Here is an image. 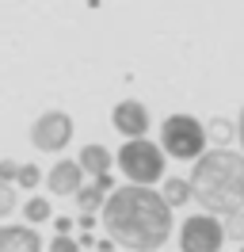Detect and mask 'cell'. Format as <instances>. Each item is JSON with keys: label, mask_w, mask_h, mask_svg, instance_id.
I'll use <instances>...</instances> for the list:
<instances>
[{"label": "cell", "mask_w": 244, "mask_h": 252, "mask_svg": "<svg viewBox=\"0 0 244 252\" xmlns=\"http://www.w3.org/2000/svg\"><path fill=\"white\" fill-rule=\"evenodd\" d=\"M99 225L126 252H160L172 237V206L164 195L141 184H122L107 195L99 210Z\"/></svg>", "instance_id": "6da1fadb"}, {"label": "cell", "mask_w": 244, "mask_h": 252, "mask_svg": "<svg viewBox=\"0 0 244 252\" xmlns=\"http://www.w3.org/2000/svg\"><path fill=\"white\" fill-rule=\"evenodd\" d=\"M187 180H191V199L206 214L225 218L233 210H244V153L206 149L202 157H195Z\"/></svg>", "instance_id": "7a4b0ae2"}, {"label": "cell", "mask_w": 244, "mask_h": 252, "mask_svg": "<svg viewBox=\"0 0 244 252\" xmlns=\"http://www.w3.org/2000/svg\"><path fill=\"white\" fill-rule=\"evenodd\" d=\"M115 164L130 184H141V188H152L164 180V149L152 145L149 138H126L122 149L115 153Z\"/></svg>", "instance_id": "3957f363"}, {"label": "cell", "mask_w": 244, "mask_h": 252, "mask_svg": "<svg viewBox=\"0 0 244 252\" xmlns=\"http://www.w3.org/2000/svg\"><path fill=\"white\" fill-rule=\"evenodd\" d=\"M206 123H198L195 115H168L160 123V149L176 160H195L206 153Z\"/></svg>", "instance_id": "277c9868"}, {"label": "cell", "mask_w": 244, "mask_h": 252, "mask_svg": "<svg viewBox=\"0 0 244 252\" xmlns=\"http://www.w3.org/2000/svg\"><path fill=\"white\" fill-rule=\"evenodd\" d=\"M73 134H76V126H73V115L69 111H42L34 123H30V145L38 149V153H61L65 145L73 142Z\"/></svg>", "instance_id": "5b68a950"}, {"label": "cell", "mask_w": 244, "mask_h": 252, "mask_svg": "<svg viewBox=\"0 0 244 252\" xmlns=\"http://www.w3.org/2000/svg\"><path fill=\"white\" fill-rule=\"evenodd\" d=\"M225 229L217 214H187L180 225V252H221Z\"/></svg>", "instance_id": "8992f818"}, {"label": "cell", "mask_w": 244, "mask_h": 252, "mask_svg": "<svg viewBox=\"0 0 244 252\" xmlns=\"http://www.w3.org/2000/svg\"><path fill=\"white\" fill-rule=\"evenodd\" d=\"M149 107L141 99H122L111 107V126L119 130L122 138H145L149 134Z\"/></svg>", "instance_id": "52a82bcc"}, {"label": "cell", "mask_w": 244, "mask_h": 252, "mask_svg": "<svg viewBox=\"0 0 244 252\" xmlns=\"http://www.w3.org/2000/svg\"><path fill=\"white\" fill-rule=\"evenodd\" d=\"M42 180H46V188H50V195H69V199H73L76 191H80V184H84V168H80L76 160L61 157Z\"/></svg>", "instance_id": "ba28073f"}, {"label": "cell", "mask_w": 244, "mask_h": 252, "mask_svg": "<svg viewBox=\"0 0 244 252\" xmlns=\"http://www.w3.org/2000/svg\"><path fill=\"white\" fill-rule=\"evenodd\" d=\"M111 191H115V176L103 172V176H92V184H80V191H76L73 199H76V206H80L84 214H99Z\"/></svg>", "instance_id": "9c48e42d"}, {"label": "cell", "mask_w": 244, "mask_h": 252, "mask_svg": "<svg viewBox=\"0 0 244 252\" xmlns=\"http://www.w3.org/2000/svg\"><path fill=\"white\" fill-rule=\"evenodd\" d=\"M42 237L34 225H0V252H42Z\"/></svg>", "instance_id": "30bf717a"}, {"label": "cell", "mask_w": 244, "mask_h": 252, "mask_svg": "<svg viewBox=\"0 0 244 252\" xmlns=\"http://www.w3.org/2000/svg\"><path fill=\"white\" fill-rule=\"evenodd\" d=\"M76 164L84 168V176H103V172H111V164H115V153H111L107 145L92 142V145H84V149H80Z\"/></svg>", "instance_id": "8fae6325"}, {"label": "cell", "mask_w": 244, "mask_h": 252, "mask_svg": "<svg viewBox=\"0 0 244 252\" xmlns=\"http://www.w3.org/2000/svg\"><path fill=\"white\" fill-rule=\"evenodd\" d=\"M160 195H164V203L176 210V206H187L191 203V180H183V176H168L164 188H160Z\"/></svg>", "instance_id": "7c38bea8"}, {"label": "cell", "mask_w": 244, "mask_h": 252, "mask_svg": "<svg viewBox=\"0 0 244 252\" xmlns=\"http://www.w3.org/2000/svg\"><path fill=\"white\" fill-rule=\"evenodd\" d=\"M23 218H27V225H46V221L54 218L50 199H46V195H30L27 203H23Z\"/></svg>", "instance_id": "4fadbf2b"}, {"label": "cell", "mask_w": 244, "mask_h": 252, "mask_svg": "<svg viewBox=\"0 0 244 252\" xmlns=\"http://www.w3.org/2000/svg\"><path fill=\"white\" fill-rule=\"evenodd\" d=\"M206 138H214L217 149H229V142L237 138V126L225 123V119H210V123H206Z\"/></svg>", "instance_id": "5bb4252c"}, {"label": "cell", "mask_w": 244, "mask_h": 252, "mask_svg": "<svg viewBox=\"0 0 244 252\" xmlns=\"http://www.w3.org/2000/svg\"><path fill=\"white\" fill-rule=\"evenodd\" d=\"M221 229H225V241H237V245H244V210H233V214H225V218H221Z\"/></svg>", "instance_id": "9a60e30c"}, {"label": "cell", "mask_w": 244, "mask_h": 252, "mask_svg": "<svg viewBox=\"0 0 244 252\" xmlns=\"http://www.w3.org/2000/svg\"><path fill=\"white\" fill-rule=\"evenodd\" d=\"M15 184L23 191H34L38 184H42V168L38 164H19V172H15Z\"/></svg>", "instance_id": "2e32d148"}, {"label": "cell", "mask_w": 244, "mask_h": 252, "mask_svg": "<svg viewBox=\"0 0 244 252\" xmlns=\"http://www.w3.org/2000/svg\"><path fill=\"white\" fill-rule=\"evenodd\" d=\"M15 210H19V199H15V188H12V184H4V180H0V218H12Z\"/></svg>", "instance_id": "e0dca14e"}, {"label": "cell", "mask_w": 244, "mask_h": 252, "mask_svg": "<svg viewBox=\"0 0 244 252\" xmlns=\"http://www.w3.org/2000/svg\"><path fill=\"white\" fill-rule=\"evenodd\" d=\"M46 252H80V245H76V237H73V233H69V237L54 233V241L46 245Z\"/></svg>", "instance_id": "ac0fdd59"}, {"label": "cell", "mask_w": 244, "mask_h": 252, "mask_svg": "<svg viewBox=\"0 0 244 252\" xmlns=\"http://www.w3.org/2000/svg\"><path fill=\"white\" fill-rule=\"evenodd\" d=\"M15 172H19V160H12V157L0 160V180L4 184H15Z\"/></svg>", "instance_id": "d6986e66"}, {"label": "cell", "mask_w": 244, "mask_h": 252, "mask_svg": "<svg viewBox=\"0 0 244 252\" xmlns=\"http://www.w3.org/2000/svg\"><path fill=\"white\" fill-rule=\"evenodd\" d=\"M50 221H54V233H61V237H69V233L76 229V221L65 218V214H58V218H50Z\"/></svg>", "instance_id": "ffe728a7"}, {"label": "cell", "mask_w": 244, "mask_h": 252, "mask_svg": "<svg viewBox=\"0 0 244 252\" xmlns=\"http://www.w3.org/2000/svg\"><path fill=\"white\" fill-rule=\"evenodd\" d=\"M76 225H80V229H95L99 221H95V214H84V210H80V218H76Z\"/></svg>", "instance_id": "44dd1931"}, {"label": "cell", "mask_w": 244, "mask_h": 252, "mask_svg": "<svg viewBox=\"0 0 244 252\" xmlns=\"http://www.w3.org/2000/svg\"><path fill=\"white\" fill-rule=\"evenodd\" d=\"M119 245L111 241V237H95V252H115Z\"/></svg>", "instance_id": "7402d4cb"}, {"label": "cell", "mask_w": 244, "mask_h": 252, "mask_svg": "<svg viewBox=\"0 0 244 252\" xmlns=\"http://www.w3.org/2000/svg\"><path fill=\"white\" fill-rule=\"evenodd\" d=\"M237 138H241V149H244V107H241V119H237Z\"/></svg>", "instance_id": "603a6c76"}, {"label": "cell", "mask_w": 244, "mask_h": 252, "mask_svg": "<svg viewBox=\"0 0 244 252\" xmlns=\"http://www.w3.org/2000/svg\"><path fill=\"white\" fill-rule=\"evenodd\" d=\"M88 252H95V249H88Z\"/></svg>", "instance_id": "cb8c5ba5"}, {"label": "cell", "mask_w": 244, "mask_h": 252, "mask_svg": "<svg viewBox=\"0 0 244 252\" xmlns=\"http://www.w3.org/2000/svg\"><path fill=\"white\" fill-rule=\"evenodd\" d=\"M241 252H244V245H241Z\"/></svg>", "instance_id": "d4e9b609"}]
</instances>
